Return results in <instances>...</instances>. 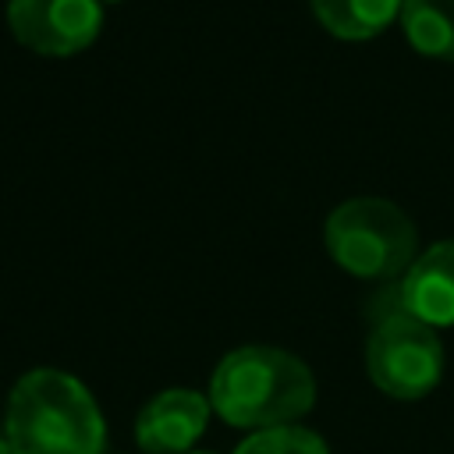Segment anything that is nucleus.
I'll list each match as a JSON object with an SVG mask.
<instances>
[{
	"label": "nucleus",
	"mask_w": 454,
	"mask_h": 454,
	"mask_svg": "<svg viewBox=\"0 0 454 454\" xmlns=\"http://www.w3.org/2000/svg\"><path fill=\"white\" fill-rule=\"evenodd\" d=\"M206 397L227 426L259 433L301 422L316 404V376L287 348L241 344L216 362Z\"/></svg>",
	"instance_id": "nucleus-1"
},
{
	"label": "nucleus",
	"mask_w": 454,
	"mask_h": 454,
	"mask_svg": "<svg viewBox=\"0 0 454 454\" xmlns=\"http://www.w3.org/2000/svg\"><path fill=\"white\" fill-rule=\"evenodd\" d=\"M4 436L14 454H103L106 422L78 376L28 369L7 394Z\"/></svg>",
	"instance_id": "nucleus-2"
},
{
	"label": "nucleus",
	"mask_w": 454,
	"mask_h": 454,
	"mask_svg": "<svg viewBox=\"0 0 454 454\" xmlns=\"http://www.w3.org/2000/svg\"><path fill=\"white\" fill-rule=\"evenodd\" d=\"M369 319L365 372L372 387L394 401H419L433 394L443 380V340L429 323L404 309L397 280H387L383 291L372 294Z\"/></svg>",
	"instance_id": "nucleus-3"
},
{
	"label": "nucleus",
	"mask_w": 454,
	"mask_h": 454,
	"mask_svg": "<svg viewBox=\"0 0 454 454\" xmlns=\"http://www.w3.org/2000/svg\"><path fill=\"white\" fill-rule=\"evenodd\" d=\"M330 259L358 280H397L419 255V231L411 216L380 195H355L333 206L323 223Z\"/></svg>",
	"instance_id": "nucleus-4"
},
{
	"label": "nucleus",
	"mask_w": 454,
	"mask_h": 454,
	"mask_svg": "<svg viewBox=\"0 0 454 454\" xmlns=\"http://www.w3.org/2000/svg\"><path fill=\"white\" fill-rule=\"evenodd\" d=\"M14 43L39 57H74L103 32L99 0H7Z\"/></svg>",
	"instance_id": "nucleus-5"
},
{
	"label": "nucleus",
	"mask_w": 454,
	"mask_h": 454,
	"mask_svg": "<svg viewBox=\"0 0 454 454\" xmlns=\"http://www.w3.org/2000/svg\"><path fill=\"white\" fill-rule=\"evenodd\" d=\"M213 404L192 387H167L135 415V440L145 454H188L206 433Z\"/></svg>",
	"instance_id": "nucleus-6"
},
{
	"label": "nucleus",
	"mask_w": 454,
	"mask_h": 454,
	"mask_svg": "<svg viewBox=\"0 0 454 454\" xmlns=\"http://www.w3.org/2000/svg\"><path fill=\"white\" fill-rule=\"evenodd\" d=\"M397 291L415 319L429 323L433 330L454 326V238L422 248L397 277Z\"/></svg>",
	"instance_id": "nucleus-7"
},
{
	"label": "nucleus",
	"mask_w": 454,
	"mask_h": 454,
	"mask_svg": "<svg viewBox=\"0 0 454 454\" xmlns=\"http://www.w3.org/2000/svg\"><path fill=\"white\" fill-rule=\"evenodd\" d=\"M309 7L316 21L344 43H369L401 14V0H309Z\"/></svg>",
	"instance_id": "nucleus-8"
},
{
	"label": "nucleus",
	"mask_w": 454,
	"mask_h": 454,
	"mask_svg": "<svg viewBox=\"0 0 454 454\" xmlns=\"http://www.w3.org/2000/svg\"><path fill=\"white\" fill-rule=\"evenodd\" d=\"M397 21L411 50L433 60H454V0H401Z\"/></svg>",
	"instance_id": "nucleus-9"
},
{
	"label": "nucleus",
	"mask_w": 454,
	"mask_h": 454,
	"mask_svg": "<svg viewBox=\"0 0 454 454\" xmlns=\"http://www.w3.org/2000/svg\"><path fill=\"white\" fill-rule=\"evenodd\" d=\"M234 454H330V447L319 433L294 422V426H273V429L248 433L234 447Z\"/></svg>",
	"instance_id": "nucleus-10"
},
{
	"label": "nucleus",
	"mask_w": 454,
	"mask_h": 454,
	"mask_svg": "<svg viewBox=\"0 0 454 454\" xmlns=\"http://www.w3.org/2000/svg\"><path fill=\"white\" fill-rule=\"evenodd\" d=\"M0 454H14V450H11V443H7V436H0Z\"/></svg>",
	"instance_id": "nucleus-11"
},
{
	"label": "nucleus",
	"mask_w": 454,
	"mask_h": 454,
	"mask_svg": "<svg viewBox=\"0 0 454 454\" xmlns=\"http://www.w3.org/2000/svg\"><path fill=\"white\" fill-rule=\"evenodd\" d=\"M99 4H103V7H110V4H121V0H99Z\"/></svg>",
	"instance_id": "nucleus-12"
},
{
	"label": "nucleus",
	"mask_w": 454,
	"mask_h": 454,
	"mask_svg": "<svg viewBox=\"0 0 454 454\" xmlns=\"http://www.w3.org/2000/svg\"><path fill=\"white\" fill-rule=\"evenodd\" d=\"M188 454H209V450H188Z\"/></svg>",
	"instance_id": "nucleus-13"
}]
</instances>
